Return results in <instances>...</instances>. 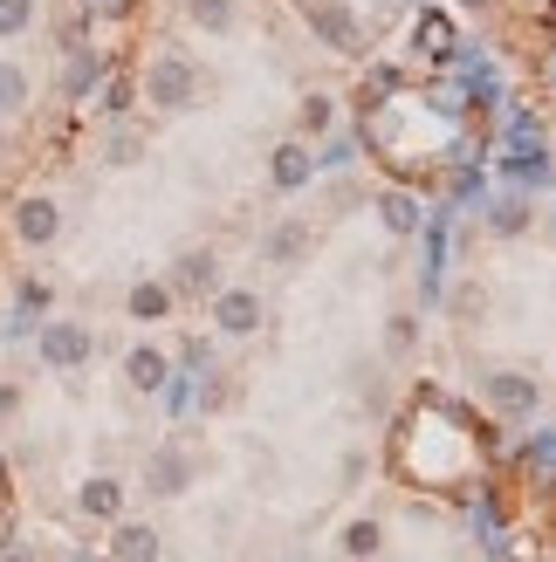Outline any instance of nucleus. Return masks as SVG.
<instances>
[{
    "label": "nucleus",
    "instance_id": "nucleus-10",
    "mask_svg": "<svg viewBox=\"0 0 556 562\" xmlns=\"http://www.w3.org/2000/svg\"><path fill=\"white\" fill-rule=\"evenodd\" d=\"M165 371H173V363H165V350H131V357H124L131 391H158V384H165Z\"/></svg>",
    "mask_w": 556,
    "mask_h": 562
},
{
    "label": "nucleus",
    "instance_id": "nucleus-18",
    "mask_svg": "<svg viewBox=\"0 0 556 562\" xmlns=\"http://www.w3.org/2000/svg\"><path fill=\"white\" fill-rule=\"evenodd\" d=\"M378 542H385V528H378V521H351V528H344V549H351V555H371Z\"/></svg>",
    "mask_w": 556,
    "mask_h": 562
},
{
    "label": "nucleus",
    "instance_id": "nucleus-11",
    "mask_svg": "<svg viewBox=\"0 0 556 562\" xmlns=\"http://www.w3.org/2000/svg\"><path fill=\"white\" fill-rule=\"evenodd\" d=\"M213 281H220V274H213V255H186V261H179V274H173V289H186V295H207Z\"/></svg>",
    "mask_w": 556,
    "mask_h": 562
},
{
    "label": "nucleus",
    "instance_id": "nucleus-9",
    "mask_svg": "<svg viewBox=\"0 0 556 562\" xmlns=\"http://www.w3.org/2000/svg\"><path fill=\"white\" fill-rule=\"evenodd\" d=\"M488 398L502 405V412H530V405H536V384L515 378V371H494V378H488Z\"/></svg>",
    "mask_w": 556,
    "mask_h": 562
},
{
    "label": "nucleus",
    "instance_id": "nucleus-8",
    "mask_svg": "<svg viewBox=\"0 0 556 562\" xmlns=\"http://www.w3.org/2000/svg\"><path fill=\"white\" fill-rule=\"evenodd\" d=\"M310 21H316V35L337 48V55H357V27H351V14H337V8H323V0H310Z\"/></svg>",
    "mask_w": 556,
    "mask_h": 562
},
{
    "label": "nucleus",
    "instance_id": "nucleus-16",
    "mask_svg": "<svg viewBox=\"0 0 556 562\" xmlns=\"http://www.w3.org/2000/svg\"><path fill=\"white\" fill-rule=\"evenodd\" d=\"M186 14L200 27H213V35H227V27H234V0H186Z\"/></svg>",
    "mask_w": 556,
    "mask_h": 562
},
{
    "label": "nucleus",
    "instance_id": "nucleus-7",
    "mask_svg": "<svg viewBox=\"0 0 556 562\" xmlns=\"http://www.w3.org/2000/svg\"><path fill=\"white\" fill-rule=\"evenodd\" d=\"M110 562H158V528L118 521V536H110Z\"/></svg>",
    "mask_w": 556,
    "mask_h": 562
},
{
    "label": "nucleus",
    "instance_id": "nucleus-22",
    "mask_svg": "<svg viewBox=\"0 0 556 562\" xmlns=\"http://www.w3.org/2000/svg\"><path fill=\"white\" fill-rule=\"evenodd\" d=\"M69 562H110V555H90V549H76V555H69Z\"/></svg>",
    "mask_w": 556,
    "mask_h": 562
},
{
    "label": "nucleus",
    "instance_id": "nucleus-19",
    "mask_svg": "<svg viewBox=\"0 0 556 562\" xmlns=\"http://www.w3.org/2000/svg\"><path fill=\"white\" fill-rule=\"evenodd\" d=\"M296 124H302V137H316V131H330V97H310L296 110Z\"/></svg>",
    "mask_w": 556,
    "mask_h": 562
},
{
    "label": "nucleus",
    "instance_id": "nucleus-6",
    "mask_svg": "<svg viewBox=\"0 0 556 562\" xmlns=\"http://www.w3.org/2000/svg\"><path fill=\"white\" fill-rule=\"evenodd\" d=\"M213 323L227 329V336H247V329L262 323V302H255V289H227V295L213 302Z\"/></svg>",
    "mask_w": 556,
    "mask_h": 562
},
{
    "label": "nucleus",
    "instance_id": "nucleus-21",
    "mask_svg": "<svg viewBox=\"0 0 556 562\" xmlns=\"http://www.w3.org/2000/svg\"><path fill=\"white\" fill-rule=\"evenodd\" d=\"M296 247H302V227H282V234H275V261H289Z\"/></svg>",
    "mask_w": 556,
    "mask_h": 562
},
{
    "label": "nucleus",
    "instance_id": "nucleus-13",
    "mask_svg": "<svg viewBox=\"0 0 556 562\" xmlns=\"http://www.w3.org/2000/svg\"><path fill=\"white\" fill-rule=\"evenodd\" d=\"M302 179H310V151H302V145H282V151H275V186L296 192Z\"/></svg>",
    "mask_w": 556,
    "mask_h": 562
},
{
    "label": "nucleus",
    "instance_id": "nucleus-23",
    "mask_svg": "<svg viewBox=\"0 0 556 562\" xmlns=\"http://www.w3.org/2000/svg\"><path fill=\"white\" fill-rule=\"evenodd\" d=\"M0 151H8V131H0Z\"/></svg>",
    "mask_w": 556,
    "mask_h": 562
},
{
    "label": "nucleus",
    "instance_id": "nucleus-5",
    "mask_svg": "<svg viewBox=\"0 0 556 562\" xmlns=\"http://www.w3.org/2000/svg\"><path fill=\"white\" fill-rule=\"evenodd\" d=\"M76 508L90 515V521H118V515H124V481H110V473L82 481V487H76Z\"/></svg>",
    "mask_w": 556,
    "mask_h": 562
},
{
    "label": "nucleus",
    "instance_id": "nucleus-15",
    "mask_svg": "<svg viewBox=\"0 0 556 562\" xmlns=\"http://www.w3.org/2000/svg\"><path fill=\"white\" fill-rule=\"evenodd\" d=\"M35 0H0V42H21L27 35V27H35Z\"/></svg>",
    "mask_w": 556,
    "mask_h": 562
},
{
    "label": "nucleus",
    "instance_id": "nucleus-2",
    "mask_svg": "<svg viewBox=\"0 0 556 562\" xmlns=\"http://www.w3.org/2000/svg\"><path fill=\"white\" fill-rule=\"evenodd\" d=\"M42 363L48 371H76V363H90V350H97V336H90V323H42Z\"/></svg>",
    "mask_w": 556,
    "mask_h": 562
},
{
    "label": "nucleus",
    "instance_id": "nucleus-17",
    "mask_svg": "<svg viewBox=\"0 0 556 562\" xmlns=\"http://www.w3.org/2000/svg\"><path fill=\"white\" fill-rule=\"evenodd\" d=\"M385 227H392V234H412V227H420V206H412L405 192H392V200H385Z\"/></svg>",
    "mask_w": 556,
    "mask_h": 562
},
{
    "label": "nucleus",
    "instance_id": "nucleus-4",
    "mask_svg": "<svg viewBox=\"0 0 556 562\" xmlns=\"http://www.w3.org/2000/svg\"><path fill=\"white\" fill-rule=\"evenodd\" d=\"M186 481H192V460L179 453V446H165V453L145 460V494H165V501H173V494H186Z\"/></svg>",
    "mask_w": 556,
    "mask_h": 562
},
{
    "label": "nucleus",
    "instance_id": "nucleus-1",
    "mask_svg": "<svg viewBox=\"0 0 556 562\" xmlns=\"http://www.w3.org/2000/svg\"><path fill=\"white\" fill-rule=\"evenodd\" d=\"M192 90H200V76H192L186 55H152V69H145V103H158V110H186Z\"/></svg>",
    "mask_w": 556,
    "mask_h": 562
},
{
    "label": "nucleus",
    "instance_id": "nucleus-12",
    "mask_svg": "<svg viewBox=\"0 0 556 562\" xmlns=\"http://www.w3.org/2000/svg\"><path fill=\"white\" fill-rule=\"evenodd\" d=\"M165 308H173V289H158V281H137V289H131V316L137 323H158Z\"/></svg>",
    "mask_w": 556,
    "mask_h": 562
},
{
    "label": "nucleus",
    "instance_id": "nucleus-14",
    "mask_svg": "<svg viewBox=\"0 0 556 562\" xmlns=\"http://www.w3.org/2000/svg\"><path fill=\"white\" fill-rule=\"evenodd\" d=\"M14 110H27V69L0 63V117H14Z\"/></svg>",
    "mask_w": 556,
    "mask_h": 562
},
{
    "label": "nucleus",
    "instance_id": "nucleus-3",
    "mask_svg": "<svg viewBox=\"0 0 556 562\" xmlns=\"http://www.w3.org/2000/svg\"><path fill=\"white\" fill-rule=\"evenodd\" d=\"M8 227H14V240H21V247H48L55 234H63V206H55L48 192H27V200H14Z\"/></svg>",
    "mask_w": 556,
    "mask_h": 562
},
{
    "label": "nucleus",
    "instance_id": "nucleus-20",
    "mask_svg": "<svg viewBox=\"0 0 556 562\" xmlns=\"http://www.w3.org/2000/svg\"><path fill=\"white\" fill-rule=\"evenodd\" d=\"M522 220H530V213H522L515 200H509V206H494V234H522Z\"/></svg>",
    "mask_w": 556,
    "mask_h": 562
}]
</instances>
